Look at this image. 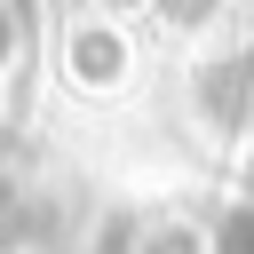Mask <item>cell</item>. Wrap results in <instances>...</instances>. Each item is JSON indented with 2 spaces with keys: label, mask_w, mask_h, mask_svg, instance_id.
<instances>
[{
  "label": "cell",
  "mask_w": 254,
  "mask_h": 254,
  "mask_svg": "<svg viewBox=\"0 0 254 254\" xmlns=\"http://www.w3.org/2000/svg\"><path fill=\"white\" fill-rule=\"evenodd\" d=\"M71 56H79V79H119V71H127V48H119L111 32H87Z\"/></svg>",
  "instance_id": "obj_1"
}]
</instances>
